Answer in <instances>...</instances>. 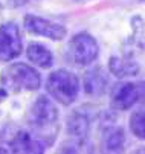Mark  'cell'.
Masks as SVG:
<instances>
[{
	"label": "cell",
	"mask_w": 145,
	"mask_h": 154,
	"mask_svg": "<svg viewBox=\"0 0 145 154\" xmlns=\"http://www.w3.org/2000/svg\"><path fill=\"white\" fill-rule=\"evenodd\" d=\"M41 85V76L37 69L25 63H14L5 69L2 75V87L8 92H32L38 90Z\"/></svg>",
	"instance_id": "7a4b0ae2"
},
{
	"label": "cell",
	"mask_w": 145,
	"mask_h": 154,
	"mask_svg": "<svg viewBox=\"0 0 145 154\" xmlns=\"http://www.w3.org/2000/svg\"><path fill=\"white\" fill-rule=\"evenodd\" d=\"M8 148L12 152H43L45 143L34 133L26 130H15L8 136Z\"/></svg>",
	"instance_id": "ba28073f"
},
{
	"label": "cell",
	"mask_w": 145,
	"mask_h": 154,
	"mask_svg": "<svg viewBox=\"0 0 145 154\" xmlns=\"http://www.w3.org/2000/svg\"><path fill=\"white\" fill-rule=\"evenodd\" d=\"M139 2H145V0H139Z\"/></svg>",
	"instance_id": "2e32d148"
},
{
	"label": "cell",
	"mask_w": 145,
	"mask_h": 154,
	"mask_svg": "<svg viewBox=\"0 0 145 154\" xmlns=\"http://www.w3.org/2000/svg\"><path fill=\"white\" fill-rule=\"evenodd\" d=\"M102 143L106 151H121L125 143V134L124 130L113 122H102Z\"/></svg>",
	"instance_id": "8fae6325"
},
{
	"label": "cell",
	"mask_w": 145,
	"mask_h": 154,
	"mask_svg": "<svg viewBox=\"0 0 145 154\" xmlns=\"http://www.w3.org/2000/svg\"><path fill=\"white\" fill-rule=\"evenodd\" d=\"M109 69L118 78L134 76L140 72V67H139V64L136 61L127 60V58H121V57H112L109 60Z\"/></svg>",
	"instance_id": "4fadbf2b"
},
{
	"label": "cell",
	"mask_w": 145,
	"mask_h": 154,
	"mask_svg": "<svg viewBox=\"0 0 145 154\" xmlns=\"http://www.w3.org/2000/svg\"><path fill=\"white\" fill-rule=\"evenodd\" d=\"M23 51L20 31L15 23L0 26V61H12Z\"/></svg>",
	"instance_id": "8992f818"
},
{
	"label": "cell",
	"mask_w": 145,
	"mask_h": 154,
	"mask_svg": "<svg viewBox=\"0 0 145 154\" xmlns=\"http://www.w3.org/2000/svg\"><path fill=\"white\" fill-rule=\"evenodd\" d=\"M145 99V81H122L112 87L110 105L115 110H128Z\"/></svg>",
	"instance_id": "277c9868"
},
{
	"label": "cell",
	"mask_w": 145,
	"mask_h": 154,
	"mask_svg": "<svg viewBox=\"0 0 145 154\" xmlns=\"http://www.w3.org/2000/svg\"><path fill=\"white\" fill-rule=\"evenodd\" d=\"M26 121L32 133L45 145L52 143L58 128V108L49 98L38 96L29 107Z\"/></svg>",
	"instance_id": "6da1fadb"
},
{
	"label": "cell",
	"mask_w": 145,
	"mask_h": 154,
	"mask_svg": "<svg viewBox=\"0 0 145 154\" xmlns=\"http://www.w3.org/2000/svg\"><path fill=\"white\" fill-rule=\"evenodd\" d=\"M23 23H25V29L29 34L41 35V37H46V38H51L55 41L63 40L67 35V29L63 25H58L55 21H51L43 17H37L32 14H28L25 17Z\"/></svg>",
	"instance_id": "52a82bcc"
},
{
	"label": "cell",
	"mask_w": 145,
	"mask_h": 154,
	"mask_svg": "<svg viewBox=\"0 0 145 154\" xmlns=\"http://www.w3.org/2000/svg\"><path fill=\"white\" fill-rule=\"evenodd\" d=\"M130 130L137 139H145V107L136 110L130 116Z\"/></svg>",
	"instance_id": "5bb4252c"
},
{
	"label": "cell",
	"mask_w": 145,
	"mask_h": 154,
	"mask_svg": "<svg viewBox=\"0 0 145 154\" xmlns=\"http://www.w3.org/2000/svg\"><path fill=\"white\" fill-rule=\"evenodd\" d=\"M69 54L76 66H89L98 58L99 46L90 34L79 32L69 41Z\"/></svg>",
	"instance_id": "5b68a950"
},
{
	"label": "cell",
	"mask_w": 145,
	"mask_h": 154,
	"mask_svg": "<svg viewBox=\"0 0 145 154\" xmlns=\"http://www.w3.org/2000/svg\"><path fill=\"white\" fill-rule=\"evenodd\" d=\"M82 84H84V92L87 95H92V96H102L109 90V85H110L107 73L99 66L90 69L84 75Z\"/></svg>",
	"instance_id": "9c48e42d"
},
{
	"label": "cell",
	"mask_w": 145,
	"mask_h": 154,
	"mask_svg": "<svg viewBox=\"0 0 145 154\" xmlns=\"http://www.w3.org/2000/svg\"><path fill=\"white\" fill-rule=\"evenodd\" d=\"M32 2H38V0H11V5L23 6V5H28V3H32Z\"/></svg>",
	"instance_id": "9a60e30c"
},
{
	"label": "cell",
	"mask_w": 145,
	"mask_h": 154,
	"mask_svg": "<svg viewBox=\"0 0 145 154\" xmlns=\"http://www.w3.org/2000/svg\"><path fill=\"white\" fill-rule=\"evenodd\" d=\"M89 130H90V119L86 113L81 110H75L73 113L67 118V134L73 137L76 142L82 143L89 137Z\"/></svg>",
	"instance_id": "30bf717a"
},
{
	"label": "cell",
	"mask_w": 145,
	"mask_h": 154,
	"mask_svg": "<svg viewBox=\"0 0 145 154\" xmlns=\"http://www.w3.org/2000/svg\"><path fill=\"white\" fill-rule=\"evenodd\" d=\"M26 55L31 63H34L35 66H38L41 69H49L54 64L52 52L46 46L40 45V43H29V46L26 49Z\"/></svg>",
	"instance_id": "7c38bea8"
},
{
	"label": "cell",
	"mask_w": 145,
	"mask_h": 154,
	"mask_svg": "<svg viewBox=\"0 0 145 154\" xmlns=\"http://www.w3.org/2000/svg\"><path fill=\"white\" fill-rule=\"evenodd\" d=\"M46 90L49 96L61 105H70L78 98L79 79L66 69H58L49 75L46 81Z\"/></svg>",
	"instance_id": "3957f363"
}]
</instances>
